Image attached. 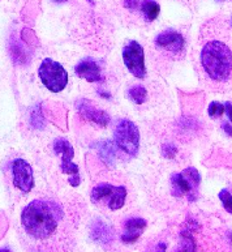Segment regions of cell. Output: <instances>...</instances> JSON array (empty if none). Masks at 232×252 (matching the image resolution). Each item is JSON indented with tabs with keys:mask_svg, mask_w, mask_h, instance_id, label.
Instances as JSON below:
<instances>
[{
	"mask_svg": "<svg viewBox=\"0 0 232 252\" xmlns=\"http://www.w3.org/2000/svg\"><path fill=\"white\" fill-rule=\"evenodd\" d=\"M63 212L54 201L34 200L25 207L21 215V223L30 237L47 239L57 231Z\"/></svg>",
	"mask_w": 232,
	"mask_h": 252,
	"instance_id": "1",
	"label": "cell"
},
{
	"mask_svg": "<svg viewBox=\"0 0 232 252\" xmlns=\"http://www.w3.org/2000/svg\"><path fill=\"white\" fill-rule=\"evenodd\" d=\"M203 69L215 81L231 79V49L221 41H210L201 53Z\"/></svg>",
	"mask_w": 232,
	"mask_h": 252,
	"instance_id": "2",
	"label": "cell"
},
{
	"mask_svg": "<svg viewBox=\"0 0 232 252\" xmlns=\"http://www.w3.org/2000/svg\"><path fill=\"white\" fill-rule=\"evenodd\" d=\"M39 79L47 89L53 93H59L67 87L68 73L64 69L63 65L58 62H54L50 58H46L41 63V67L38 69Z\"/></svg>",
	"mask_w": 232,
	"mask_h": 252,
	"instance_id": "3",
	"label": "cell"
},
{
	"mask_svg": "<svg viewBox=\"0 0 232 252\" xmlns=\"http://www.w3.org/2000/svg\"><path fill=\"white\" fill-rule=\"evenodd\" d=\"M200 182H201V177L195 167H187L181 173L174 174L171 178L173 195L176 197L188 195L191 201H195L197 197Z\"/></svg>",
	"mask_w": 232,
	"mask_h": 252,
	"instance_id": "4",
	"label": "cell"
},
{
	"mask_svg": "<svg viewBox=\"0 0 232 252\" xmlns=\"http://www.w3.org/2000/svg\"><path fill=\"white\" fill-rule=\"evenodd\" d=\"M116 145L128 156L135 157L140 149V132L133 122L124 119L120 121L115 129Z\"/></svg>",
	"mask_w": 232,
	"mask_h": 252,
	"instance_id": "5",
	"label": "cell"
},
{
	"mask_svg": "<svg viewBox=\"0 0 232 252\" xmlns=\"http://www.w3.org/2000/svg\"><path fill=\"white\" fill-rule=\"evenodd\" d=\"M54 151L57 152L58 155L61 156V173L69 174L71 178H69V185L72 187H79L80 186V174H79V166L72 162V158H73V148L69 144V141L65 139H57L55 143H54Z\"/></svg>",
	"mask_w": 232,
	"mask_h": 252,
	"instance_id": "6",
	"label": "cell"
},
{
	"mask_svg": "<svg viewBox=\"0 0 232 252\" xmlns=\"http://www.w3.org/2000/svg\"><path fill=\"white\" fill-rule=\"evenodd\" d=\"M123 61L131 73L137 79H144L146 75L144 49L139 42L131 41L123 50Z\"/></svg>",
	"mask_w": 232,
	"mask_h": 252,
	"instance_id": "7",
	"label": "cell"
},
{
	"mask_svg": "<svg viewBox=\"0 0 232 252\" xmlns=\"http://www.w3.org/2000/svg\"><path fill=\"white\" fill-rule=\"evenodd\" d=\"M13 185L23 192H29L33 189V170L25 159L17 158L12 162Z\"/></svg>",
	"mask_w": 232,
	"mask_h": 252,
	"instance_id": "8",
	"label": "cell"
},
{
	"mask_svg": "<svg viewBox=\"0 0 232 252\" xmlns=\"http://www.w3.org/2000/svg\"><path fill=\"white\" fill-rule=\"evenodd\" d=\"M155 45L173 53H179L184 49V38L175 31H166L155 38Z\"/></svg>",
	"mask_w": 232,
	"mask_h": 252,
	"instance_id": "9",
	"label": "cell"
},
{
	"mask_svg": "<svg viewBox=\"0 0 232 252\" xmlns=\"http://www.w3.org/2000/svg\"><path fill=\"white\" fill-rule=\"evenodd\" d=\"M77 109H79V111L83 114L84 117L89 119L90 122L95 123V125L106 127L110 123L109 114L102 111V110H98L97 107H94L87 99H83L81 102H79L77 103Z\"/></svg>",
	"mask_w": 232,
	"mask_h": 252,
	"instance_id": "10",
	"label": "cell"
},
{
	"mask_svg": "<svg viewBox=\"0 0 232 252\" xmlns=\"http://www.w3.org/2000/svg\"><path fill=\"white\" fill-rule=\"evenodd\" d=\"M75 71L79 77L85 79L89 83H97V81H101L102 80L101 68L90 58H87V59L80 62Z\"/></svg>",
	"mask_w": 232,
	"mask_h": 252,
	"instance_id": "11",
	"label": "cell"
},
{
	"mask_svg": "<svg viewBox=\"0 0 232 252\" xmlns=\"http://www.w3.org/2000/svg\"><path fill=\"white\" fill-rule=\"evenodd\" d=\"M124 226H125V231L121 237V241L124 243H135L144 233L146 221L144 219H129L125 221Z\"/></svg>",
	"mask_w": 232,
	"mask_h": 252,
	"instance_id": "12",
	"label": "cell"
},
{
	"mask_svg": "<svg viewBox=\"0 0 232 252\" xmlns=\"http://www.w3.org/2000/svg\"><path fill=\"white\" fill-rule=\"evenodd\" d=\"M91 235L94 237L95 242L98 243H110L111 239H113V235H111V230L106 223H102L101 221L95 222V225L93 226V231H91Z\"/></svg>",
	"mask_w": 232,
	"mask_h": 252,
	"instance_id": "13",
	"label": "cell"
},
{
	"mask_svg": "<svg viewBox=\"0 0 232 252\" xmlns=\"http://www.w3.org/2000/svg\"><path fill=\"white\" fill-rule=\"evenodd\" d=\"M116 187L109 185V183H103V185H99L97 187H94L93 191H91V200L94 203H98L103 199H111V196L114 195Z\"/></svg>",
	"mask_w": 232,
	"mask_h": 252,
	"instance_id": "14",
	"label": "cell"
},
{
	"mask_svg": "<svg viewBox=\"0 0 232 252\" xmlns=\"http://www.w3.org/2000/svg\"><path fill=\"white\" fill-rule=\"evenodd\" d=\"M125 196H127V189L123 186L120 187H116L114 195L111 196V199L109 200V208L111 211H117L124 205V201H125Z\"/></svg>",
	"mask_w": 232,
	"mask_h": 252,
	"instance_id": "15",
	"label": "cell"
},
{
	"mask_svg": "<svg viewBox=\"0 0 232 252\" xmlns=\"http://www.w3.org/2000/svg\"><path fill=\"white\" fill-rule=\"evenodd\" d=\"M141 9H143V13L149 21H154L159 16V12H161V7L155 0H144Z\"/></svg>",
	"mask_w": 232,
	"mask_h": 252,
	"instance_id": "16",
	"label": "cell"
},
{
	"mask_svg": "<svg viewBox=\"0 0 232 252\" xmlns=\"http://www.w3.org/2000/svg\"><path fill=\"white\" fill-rule=\"evenodd\" d=\"M99 155H101L102 159L107 163V165H113L114 157H115V152L113 149L111 141H105L102 144V147L99 148Z\"/></svg>",
	"mask_w": 232,
	"mask_h": 252,
	"instance_id": "17",
	"label": "cell"
},
{
	"mask_svg": "<svg viewBox=\"0 0 232 252\" xmlns=\"http://www.w3.org/2000/svg\"><path fill=\"white\" fill-rule=\"evenodd\" d=\"M129 98H131L132 101L137 103V105H143L144 102L146 99V94H147V92L144 87H133L129 91Z\"/></svg>",
	"mask_w": 232,
	"mask_h": 252,
	"instance_id": "18",
	"label": "cell"
},
{
	"mask_svg": "<svg viewBox=\"0 0 232 252\" xmlns=\"http://www.w3.org/2000/svg\"><path fill=\"white\" fill-rule=\"evenodd\" d=\"M225 113V105H222L219 102H211L209 105V115L213 119L221 118Z\"/></svg>",
	"mask_w": 232,
	"mask_h": 252,
	"instance_id": "19",
	"label": "cell"
},
{
	"mask_svg": "<svg viewBox=\"0 0 232 252\" xmlns=\"http://www.w3.org/2000/svg\"><path fill=\"white\" fill-rule=\"evenodd\" d=\"M219 199H221V201L223 203V207H225V209L229 213H231L232 212V200H231V192L229 191V189H222L221 192H219Z\"/></svg>",
	"mask_w": 232,
	"mask_h": 252,
	"instance_id": "20",
	"label": "cell"
},
{
	"mask_svg": "<svg viewBox=\"0 0 232 252\" xmlns=\"http://www.w3.org/2000/svg\"><path fill=\"white\" fill-rule=\"evenodd\" d=\"M176 152H177V149H176V147H174L173 144H167L162 148V153L167 158H173L176 155Z\"/></svg>",
	"mask_w": 232,
	"mask_h": 252,
	"instance_id": "21",
	"label": "cell"
},
{
	"mask_svg": "<svg viewBox=\"0 0 232 252\" xmlns=\"http://www.w3.org/2000/svg\"><path fill=\"white\" fill-rule=\"evenodd\" d=\"M140 5V0H125L124 1V7L129 8V9H135Z\"/></svg>",
	"mask_w": 232,
	"mask_h": 252,
	"instance_id": "22",
	"label": "cell"
},
{
	"mask_svg": "<svg viewBox=\"0 0 232 252\" xmlns=\"http://www.w3.org/2000/svg\"><path fill=\"white\" fill-rule=\"evenodd\" d=\"M223 128L226 129V133L229 136H231V127H230V123H223Z\"/></svg>",
	"mask_w": 232,
	"mask_h": 252,
	"instance_id": "23",
	"label": "cell"
},
{
	"mask_svg": "<svg viewBox=\"0 0 232 252\" xmlns=\"http://www.w3.org/2000/svg\"><path fill=\"white\" fill-rule=\"evenodd\" d=\"M54 1H57V3H63L65 0H54ZM90 1H91V0H90Z\"/></svg>",
	"mask_w": 232,
	"mask_h": 252,
	"instance_id": "24",
	"label": "cell"
}]
</instances>
